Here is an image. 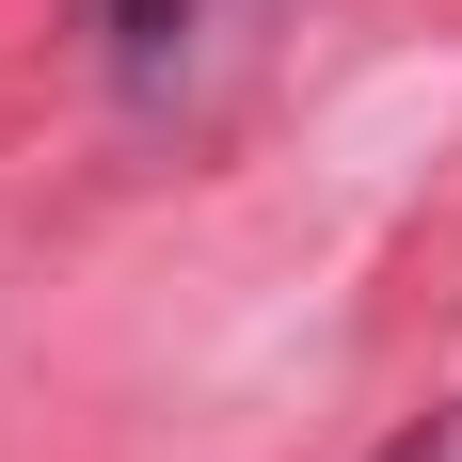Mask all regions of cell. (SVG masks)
Wrapping results in <instances>:
<instances>
[{"label": "cell", "instance_id": "cell-1", "mask_svg": "<svg viewBox=\"0 0 462 462\" xmlns=\"http://www.w3.org/2000/svg\"><path fill=\"white\" fill-rule=\"evenodd\" d=\"M96 32H112V64H128V80H160V64H176V32H191V0H96Z\"/></svg>", "mask_w": 462, "mask_h": 462}, {"label": "cell", "instance_id": "cell-2", "mask_svg": "<svg viewBox=\"0 0 462 462\" xmlns=\"http://www.w3.org/2000/svg\"><path fill=\"white\" fill-rule=\"evenodd\" d=\"M367 462H462V399H447V415H415V430H383Z\"/></svg>", "mask_w": 462, "mask_h": 462}]
</instances>
